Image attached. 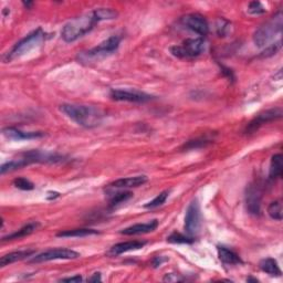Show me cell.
<instances>
[{"instance_id": "obj_15", "label": "cell", "mask_w": 283, "mask_h": 283, "mask_svg": "<svg viewBox=\"0 0 283 283\" xmlns=\"http://www.w3.org/2000/svg\"><path fill=\"white\" fill-rule=\"evenodd\" d=\"M146 181H147V177L144 175H140V176H134V177L121 178V179H117L115 181L111 182L108 186L112 187V188H120V189L136 188V187L144 185Z\"/></svg>"}, {"instance_id": "obj_10", "label": "cell", "mask_w": 283, "mask_h": 283, "mask_svg": "<svg viewBox=\"0 0 283 283\" xmlns=\"http://www.w3.org/2000/svg\"><path fill=\"white\" fill-rule=\"evenodd\" d=\"M181 25L200 35H206L209 33V25L205 17L199 13H189L181 17Z\"/></svg>"}, {"instance_id": "obj_34", "label": "cell", "mask_w": 283, "mask_h": 283, "mask_svg": "<svg viewBox=\"0 0 283 283\" xmlns=\"http://www.w3.org/2000/svg\"><path fill=\"white\" fill-rule=\"evenodd\" d=\"M90 282H97V281H101V273H94L93 277H91L89 279Z\"/></svg>"}, {"instance_id": "obj_14", "label": "cell", "mask_w": 283, "mask_h": 283, "mask_svg": "<svg viewBox=\"0 0 283 283\" xmlns=\"http://www.w3.org/2000/svg\"><path fill=\"white\" fill-rule=\"evenodd\" d=\"M158 227V220L157 219H153L148 222L144 223H136L131 227H127L125 229L121 231L122 235L125 236H135V235H144L148 234V232L154 231Z\"/></svg>"}, {"instance_id": "obj_27", "label": "cell", "mask_w": 283, "mask_h": 283, "mask_svg": "<svg viewBox=\"0 0 283 283\" xmlns=\"http://www.w3.org/2000/svg\"><path fill=\"white\" fill-rule=\"evenodd\" d=\"M132 196H133V194L131 191H120V193H116L112 196L111 199H109V203H111L112 206H117V205L129 200Z\"/></svg>"}, {"instance_id": "obj_8", "label": "cell", "mask_w": 283, "mask_h": 283, "mask_svg": "<svg viewBox=\"0 0 283 283\" xmlns=\"http://www.w3.org/2000/svg\"><path fill=\"white\" fill-rule=\"evenodd\" d=\"M80 254L74 250L71 249H51L43 251L39 254L35 255V257L30 260L33 263H40V262H47L52 261V260H71L79 258Z\"/></svg>"}, {"instance_id": "obj_7", "label": "cell", "mask_w": 283, "mask_h": 283, "mask_svg": "<svg viewBox=\"0 0 283 283\" xmlns=\"http://www.w3.org/2000/svg\"><path fill=\"white\" fill-rule=\"evenodd\" d=\"M109 95L113 100L121 102H132V103H145L153 100L154 97L145 92H141L138 90H129V89H113L109 92Z\"/></svg>"}, {"instance_id": "obj_16", "label": "cell", "mask_w": 283, "mask_h": 283, "mask_svg": "<svg viewBox=\"0 0 283 283\" xmlns=\"http://www.w3.org/2000/svg\"><path fill=\"white\" fill-rule=\"evenodd\" d=\"M146 245L145 241H125V243H121L117 244L115 246H113L109 250V254L112 255H118L125 252H129V251H133V250H139L141 248H143Z\"/></svg>"}, {"instance_id": "obj_12", "label": "cell", "mask_w": 283, "mask_h": 283, "mask_svg": "<svg viewBox=\"0 0 283 283\" xmlns=\"http://www.w3.org/2000/svg\"><path fill=\"white\" fill-rule=\"evenodd\" d=\"M281 117H282V108L281 107L267 109V111L260 113L253 121L250 122V124L247 126V130H246V132H247V133H249V134L253 133V132L257 131L260 126L264 124V123L279 120V118H281Z\"/></svg>"}, {"instance_id": "obj_35", "label": "cell", "mask_w": 283, "mask_h": 283, "mask_svg": "<svg viewBox=\"0 0 283 283\" xmlns=\"http://www.w3.org/2000/svg\"><path fill=\"white\" fill-rule=\"evenodd\" d=\"M24 4L27 8H29L30 6H33V2H24Z\"/></svg>"}, {"instance_id": "obj_19", "label": "cell", "mask_w": 283, "mask_h": 283, "mask_svg": "<svg viewBox=\"0 0 283 283\" xmlns=\"http://www.w3.org/2000/svg\"><path fill=\"white\" fill-rule=\"evenodd\" d=\"M282 173H283L282 155L281 154L273 155L272 158H271L269 177H270L271 180H275V179H278V178L282 177Z\"/></svg>"}, {"instance_id": "obj_17", "label": "cell", "mask_w": 283, "mask_h": 283, "mask_svg": "<svg viewBox=\"0 0 283 283\" xmlns=\"http://www.w3.org/2000/svg\"><path fill=\"white\" fill-rule=\"evenodd\" d=\"M35 253V250H19L15 251V252H10L8 254H4L3 257L0 259V267H6L13 262L20 261L28 257H31Z\"/></svg>"}, {"instance_id": "obj_21", "label": "cell", "mask_w": 283, "mask_h": 283, "mask_svg": "<svg viewBox=\"0 0 283 283\" xmlns=\"http://www.w3.org/2000/svg\"><path fill=\"white\" fill-rule=\"evenodd\" d=\"M218 255H219V259H220L221 261L226 264L241 263L239 255L235 253L232 250L227 249L225 247H218Z\"/></svg>"}, {"instance_id": "obj_24", "label": "cell", "mask_w": 283, "mask_h": 283, "mask_svg": "<svg viewBox=\"0 0 283 283\" xmlns=\"http://www.w3.org/2000/svg\"><path fill=\"white\" fill-rule=\"evenodd\" d=\"M268 213L273 220L281 221L282 220V204L280 200L272 202L268 207Z\"/></svg>"}, {"instance_id": "obj_25", "label": "cell", "mask_w": 283, "mask_h": 283, "mask_svg": "<svg viewBox=\"0 0 283 283\" xmlns=\"http://www.w3.org/2000/svg\"><path fill=\"white\" fill-rule=\"evenodd\" d=\"M168 196H170V191L165 190V191H162L161 194L157 195L156 197H155L152 202H149L145 205V208L147 209H154V208H157L159 206H162V205L165 204V202L168 198Z\"/></svg>"}, {"instance_id": "obj_18", "label": "cell", "mask_w": 283, "mask_h": 283, "mask_svg": "<svg viewBox=\"0 0 283 283\" xmlns=\"http://www.w3.org/2000/svg\"><path fill=\"white\" fill-rule=\"evenodd\" d=\"M40 225L38 222H29L28 225H26L19 229L18 231L12 232V234L8 235V236H4L2 237V241H9V240H15V239H20V238H24V237H27L35 232L36 229H38V227Z\"/></svg>"}, {"instance_id": "obj_31", "label": "cell", "mask_w": 283, "mask_h": 283, "mask_svg": "<svg viewBox=\"0 0 283 283\" xmlns=\"http://www.w3.org/2000/svg\"><path fill=\"white\" fill-rule=\"evenodd\" d=\"M230 29V24L226 20L220 19L218 20V24H217V34L219 35V36H225L228 31Z\"/></svg>"}, {"instance_id": "obj_3", "label": "cell", "mask_w": 283, "mask_h": 283, "mask_svg": "<svg viewBox=\"0 0 283 283\" xmlns=\"http://www.w3.org/2000/svg\"><path fill=\"white\" fill-rule=\"evenodd\" d=\"M283 27L282 11H278L277 15L272 17L270 21L266 22L255 30L253 35V42L259 48L266 47L269 42L275 38L277 34H280Z\"/></svg>"}, {"instance_id": "obj_6", "label": "cell", "mask_w": 283, "mask_h": 283, "mask_svg": "<svg viewBox=\"0 0 283 283\" xmlns=\"http://www.w3.org/2000/svg\"><path fill=\"white\" fill-rule=\"evenodd\" d=\"M205 50V40L203 38L186 39L179 45L171 48V52L174 57L180 59L195 58L202 54Z\"/></svg>"}, {"instance_id": "obj_1", "label": "cell", "mask_w": 283, "mask_h": 283, "mask_svg": "<svg viewBox=\"0 0 283 283\" xmlns=\"http://www.w3.org/2000/svg\"><path fill=\"white\" fill-rule=\"evenodd\" d=\"M61 112L74 121L76 124L85 129L97 127L103 120V113L99 108L89 106H77V104H63L60 107Z\"/></svg>"}, {"instance_id": "obj_29", "label": "cell", "mask_w": 283, "mask_h": 283, "mask_svg": "<svg viewBox=\"0 0 283 283\" xmlns=\"http://www.w3.org/2000/svg\"><path fill=\"white\" fill-rule=\"evenodd\" d=\"M13 185H15L16 188L21 190H33L35 188V185L33 182L24 177L17 178V179L13 180Z\"/></svg>"}, {"instance_id": "obj_11", "label": "cell", "mask_w": 283, "mask_h": 283, "mask_svg": "<svg viewBox=\"0 0 283 283\" xmlns=\"http://www.w3.org/2000/svg\"><path fill=\"white\" fill-rule=\"evenodd\" d=\"M262 193L258 185H250L246 193V207L249 213L258 216L261 212Z\"/></svg>"}, {"instance_id": "obj_22", "label": "cell", "mask_w": 283, "mask_h": 283, "mask_svg": "<svg viewBox=\"0 0 283 283\" xmlns=\"http://www.w3.org/2000/svg\"><path fill=\"white\" fill-rule=\"evenodd\" d=\"M99 231L94 229H88V228H81V229H72L61 231L57 235L61 238H72V237H88L92 235H98Z\"/></svg>"}, {"instance_id": "obj_13", "label": "cell", "mask_w": 283, "mask_h": 283, "mask_svg": "<svg viewBox=\"0 0 283 283\" xmlns=\"http://www.w3.org/2000/svg\"><path fill=\"white\" fill-rule=\"evenodd\" d=\"M2 134L9 140L13 141H24V140H35L43 138V132H25L16 127H4Z\"/></svg>"}, {"instance_id": "obj_5", "label": "cell", "mask_w": 283, "mask_h": 283, "mask_svg": "<svg viewBox=\"0 0 283 283\" xmlns=\"http://www.w3.org/2000/svg\"><path fill=\"white\" fill-rule=\"evenodd\" d=\"M120 43L121 36L112 35L100 43L98 47L89 50L88 52H82L79 58L81 59L82 62L100 60V59L106 58L108 54H112L114 51H116L117 48L120 47Z\"/></svg>"}, {"instance_id": "obj_26", "label": "cell", "mask_w": 283, "mask_h": 283, "mask_svg": "<svg viewBox=\"0 0 283 283\" xmlns=\"http://www.w3.org/2000/svg\"><path fill=\"white\" fill-rule=\"evenodd\" d=\"M194 240L191 236H185L179 232H174L167 238V241L171 244H193Z\"/></svg>"}, {"instance_id": "obj_9", "label": "cell", "mask_w": 283, "mask_h": 283, "mask_svg": "<svg viewBox=\"0 0 283 283\" xmlns=\"http://www.w3.org/2000/svg\"><path fill=\"white\" fill-rule=\"evenodd\" d=\"M202 223V214H200V207L197 200H193L187 208L185 216V230L189 236L197 234L200 229Z\"/></svg>"}, {"instance_id": "obj_2", "label": "cell", "mask_w": 283, "mask_h": 283, "mask_svg": "<svg viewBox=\"0 0 283 283\" xmlns=\"http://www.w3.org/2000/svg\"><path fill=\"white\" fill-rule=\"evenodd\" d=\"M98 20L97 18H95L93 11L81 17L74 18V19H72L68 22V24H66L65 27L62 28V39L68 43L73 42V41H75L81 38V36L89 34L90 31L94 28Z\"/></svg>"}, {"instance_id": "obj_30", "label": "cell", "mask_w": 283, "mask_h": 283, "mask_svg": "<svg viewBox=\"0 0 283 283\" xmlns=\"http://www.w3.org/2000/svg\"><path fill=\"white\" fill-rule=\"evenodd\" d=\"M266 12V9L262 6L261 2L259 1H252L249 3L248 6V13L253 16H258V15H262V13Z\"/></svg>"}, {"instance_id": "obj_36", "label": "cell", "mask_w": 283, "mask_h": 283, "mask_svg": "<svg viewBox=\"0 0 283 283\" xmlns=\"http://www.w3.org/2000/svg\"><path fill=\"white\" fill-rule=\"evenodd\" d=\"M247 281H253V282H258L257 279H252V278H249V279H247Z\"/></svg>"}, {"instance_id": "obj_28", "label": "cell", "mask_w": 283, "mask_h": 283, "mask_svg": "<svg viewBox=\"0 0 283 283\" xmlns=\"http://www.w3.org/2000/svg\"><path fill=\"white\" fill-rule=\"evenodd\" d=\"M281 47H282V41L278 40L277 42L270 44V45H269V47H267L266 49L263 50L261 57L262 58H269V57L275 56V54H277L278 52L280 51Z\"/></svg>"}, {"instance_id": "obj_4", "label": "cell", "mask_w": 283, "mask_h": 283, "mask_svg": "<svg viewBox=\"0 0 283 283\" xmlns=\"http://www.w3.org/2000/svg\"><path fill=\"white\" fill-rule=\"evenodd\" d=\"M45 38V33H43V30L41 28H38L35 30L34 33L29 34L28 35L20 40L19 42H17L15 44V47L11 49L10 52H8L7 54V60L11 61L13 59L20 58L22 56H25L26 53L30 52L31 50H34L35 48L38 47L41 44V42Z\"/></svg>"}, {"instance_id": "obj_33", "label": "cell", "mask_w": 283, "mask_h": 283, "mask_svg": "<svg viewBox=\"0 0 283 283\" xmlns=\"http://www.w3.org/2000/svg\"><path fill=\"white\" fill-rule=\"evenodd\" d=\"M61 282H75V283H79L83 281L82 279V277L80 275H76L74 277H70V278H63V279L60 280Z\"/></svg>"}, {"instance_id": "obj_20", "label": "cell", "mask_w": 283, "mask_h": 283, "mask_svg": "<svg viewBox=\"0 0 283 283\" xmlns=\"http://www.w3.org/2000/svg\"><path fill=\"white\" fill-rule=\"evenodd\" d=\"M260 269L263 272L268 273L272 277H280L281 276V270L279 268V264H278L277 260L272 258H267L263 259L261 262H260Z\"/></svg>"}, {"instance_id": "obj_23", "label": "cell", "mask_w": 283, "mask_h": 283, "mask_svg": "<svg viewBox=\"0 0 283 283\" xmlns=\"http://www.w3.org/2000/svg\"><path fill=\"white\" fill-rule=\"evenodd\" d=\"M93 13L95 18H97L98 22L100 21H103V20H113V19H116L118 13L116 10H114V9L111 8H99V9H95L93 10Z\"/></svg>"}, {"instance_id": "obj_32", "label": "cell", "mask_w": 283, "mask_h": 283, "mask_svg": "<svg viewBox=\"0 0 283 283\" xmlns=\"http://www.w3.org/2000/svg\"><path fill=\"white\" fill-rule=\"evenodd\" d=\"M185 280V278H182L180 275H176V273H167L163 279L165 282H182Z\"/></svg>"}]
</instances>
